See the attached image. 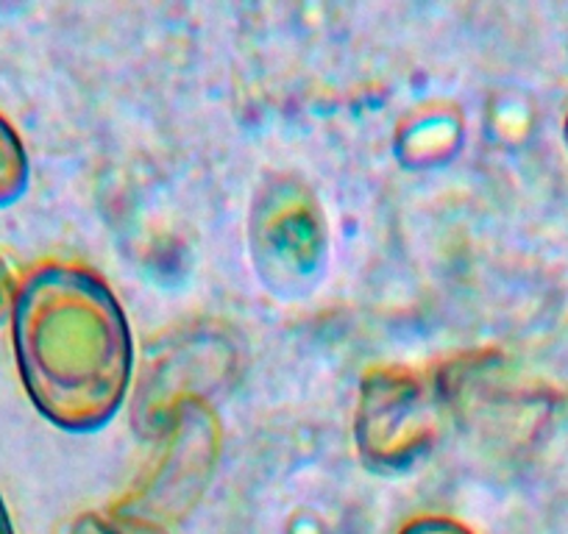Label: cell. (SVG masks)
<instances>
[{"mask_svg": "<svg viewBox=\"0 0 568 534\" xmlns=\"http://www.w3.org/2000/svg\"><path fill=\"white\" fill-rule=\"evenodd\" d=\"M9 326L23 390L45 421L68 432L109 423L131 373V331L109 287L75 267H37Z\"/></svg>", "mask_w": 568, "mask_h": 534, "instance_id": "cell-1", "label": "cell"}, {"mask_svg": "<svg viewBox=\"0 0 568 534\" xmlns=\"http://www.w3.org/2000/svg\"><path fill=\"white\" fill-rule=\"evenodd\" d=\"M31 182L29 151L18 129L0 114V209L18 204Z\"/></svg>", "mask_w": 568, "mask_h": 534, "instance_id": "cell-2", "label": "cell"}, {"mask_svg": "<svg viewBox=\"0 0 568 534\" xmlns=\"http://www.w3.org/2000/svg\"><path fill=\"white\" fill-rule=\"evenodd\" d=\"M70 534H165L149 521H136V517H103L90 512L79 517L70 528Z\"/></svg>", "mask_w": 568, "mask_h": 534, "instance_id": "cell-3", "label": "cell"}, {"mask_svg": "<svg viewBox=\"0 0 568 534\" xmlns=\"http://www.w3.org/2000/svg\"><path fill=\"white\" fill-rule=\"evenodd\" d=\"M14 296H18V281H14L12 270L0 256V326L9 324V318H12Z\"/></svg>", "mask_w": 568, "mask_h": 534, "instance_id": "cell-4", "label": "cell"}, {"mask_svg": "<svg viewBox=\"0 0 568 534\" xmlns=\"http://www.w3.org/2000/svg\"><path fill=\"white\" fill-rule=\"evenodd\" d=\"M402 534H471L466 526L455 521H440V517H426V521H415L404 528Z\"/></svg>", "mask_w": 568, "mask_h": 534, "instance_id": "cell-5", "label": "cell"}, {"mask_svg": "<svg viewBox=\"0 0 568 534\" xmlns=\"http://www.w3.org/2000/svg\"><path fill=\"white\" fill-rule=\"evenodd\" d=\"M0 534H18L14 532L12 515H9V506L7 501H3V495H0Z\"/></svg>", "mask_w": 568, "mask_h": 534, "instance_id": "cell-6", "label": "cell"}, {"mask_svg": "<svg viewBox=\"0 0 568 534\" xmlns=\"http://www.w3.org/2000/svg\"><path fill=\"white\" fill-rule=\"evenodd\" d=\"M566 140H568V123H566Z\"/></svg>", "mask_w": 568, "mask_h": 534, "instance_id": "cell-7", "label": "cell"}]
</instances>
